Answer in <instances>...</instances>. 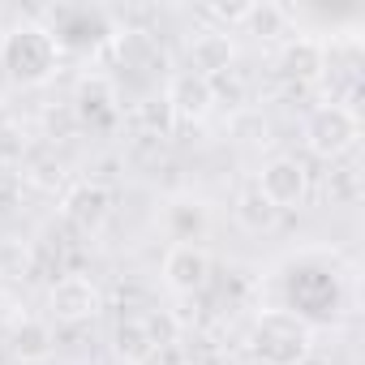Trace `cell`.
Returning a JSON list of instances; mask_svg holds the SVG:
<instances>
[{
    "label": "cell",
    "mask_w": 365,
    "mask_h": 365,
    "mask_svg": "<svg viewBox=\"0 0 365 365\" xmlns=\"http://www.w3.org/2000/svg\"><path fill=\"white\" fill-rule=\"evenodd\" d=\"M48 31H52L56 48H61V56H69V52L86 56V52H95V48H103L112 39V22L99 9H56Z\"/></svg>",
    "instance_id": "5"
},
{
    "label": "cell",
    "mask_w": 365,
    "mask_h": 365,
    "mask_svg": "<svg viewBox=\"0 0 365 365\" xmlns=\"http://www.w3.org/2000/svg\"><path fill=\"white\" fill-rule=\"evenodd\" d=\"M232 61H237V43H232L228 31H202V35L190 39V69L194 73L215 82L220 73L232 69Z\"/></svg>",
    "instance_id": "11"
},
{
    "label": "cell",
    "mask_w": 365,
    "mask_h": 365,
    "mask_svg": "<svg viewBox=\"0 0 365 365\" xmlns=\"http://www.w3.org/2000/svg\"><path fill=\"white\" fill-rule=\"evenodd\" d=\"M9 348H14V356L22 365H39V361H48L56 352V331H52L48 318H22L14 327V335H9Z\"/></svg>",
    "instance_id": "14"
},
{
    "label": "cell",
    "mask_w": 365,
    "mask_h": 365,
    "mask_svg": "<svg viewBox=\"0 0 365 365\" xmlns=\"http://www.w3.org/2000/svg\"><path fill=\"white\" fill-rule=\"evenodd\" d=\"M0 301H5V284H0Z\"/></svg>",
    "instance_id": "19"
},
{
    "label": "cell",
    "mask_w": 365,
    "mask_h": 365,
    "mask_svg": "<svg viewBox=\"0 0 365 365\" xmlns=\"http://www.w3.org/2000/svg\"><path fill=\"white\" fill-rule=\"evenodd\" d=\"M159 348H163V339H159V331H155L150 318H125L116 327V352L125 361H150Z\"/></svg>",
    "instance_id": "15"
},
{
    "label": "cell",
    "mask_w": 365,
    "mask_h": 365,
    "mask_svg": "<svg viewBox=\"0 0 365 365\" xmlns=\"http://www.w3.org/2000/svg\"><path fill=\"white\" fill-rule=\"evenodd\" d=\"M279 69L297 82H318L327 73V43L322 39H309V35H297L284 43L279 52Z\"/></svg>",
    "instance_id": "12"
},
{
    "label": "cell",
    "mask_w": 365,
    "mask_h": 365,
    "mask_svg": "<svg viewBox=\"0 0 365 365\" xmlns=\"http://www.w3.org/2000/svg\"><path fill=\"white\" fill-rule=\"evenodd\" d=\"M159 271H163V288L172 297H198L211 284V254L202 245H168Z\"/></svg>",
    "instance_id": "7"
},
{
    "label": "cell",
    "mask_w": 365,
    "mask_h": 365,
    "mask_svg": "<svg viewBox=\"0 0 365 365\" xmlns=\"http://www.w3.org/2000/svg\"><path fill=\"white\" fill-rule=\"evenodd\" d=\"M232 215H237V224L245 228V232H271L275 228V220H279V211L258 194V190H245L241 198H237V207H232Z\"/></svg>",
    "instance_id": "16"
},
{
    "label": "cell",
    "mask_w": 365,
    "mask_h": 365,
    "mask_svg": "<svg viewBox=\"0 0 365 365\" xmlns=\"http://www.w3.org/2000/svg\"><path fill=\"white\" fill-rule=\"evenodd\" d=\"M99 309H103V292L91 275H65L48 288V318L52 322L78 327V322L99 318Z\"/></svg>",
    "instance_id": "6"
},
{
    "label": "cell",
    "mask_w": 365,
    "mask_h": 365,
    "mask_svg": "<svg viewBox=\"0 0 365 365\" xmlns=\"http://www.w3.org/2000/svg\"><path fill=\"white\" fill-rule=\"evenodd\" d=\"M250 352L258 365H305L314 352V322L292 309H258L250 327Z\"/></svg>",
    "instance_id": "2"
},
{
    "label": "cell",
    "mask_w": 365,
    "mask_h": 365,
    "mask_svg": "<svg viewBox=\"0 0 365 365\" xmlns=\"http://www.w3.org/2000/svg\"><path fill=\"white\" fill-rule=\"evenodd\" d=\"M301 133H305L309 155L335 163V159H344V155L356 150V142H361V116L348 103H322V108H314L305 116Z\"/></svg>",
    "instance_id": "3"
},
{
    "label": "cell",
    "mask_w": 365,
    "mask_h": 365,
    "mask_svg": "<svg viewBox=\"0 0 365 365\" xmlns=\"http://www.w3.org/2000/svg\"><path fill=\"white\" fill-rule=\"evenodd\" d=\"M163 103H168L172 120H207L211 108H215V82L194 73V69H180V73L168 78Z\"/></svg>",
    "instance_id": "8"
},
{
    "label": "cell",
    "mask_w": 365,
    "mask_h": 365,
    "mask_svg": "<svg viewBox=\"0 0 365 365\" xmlns=\"http://www.w3.org/2000/svg\"><path fill=\"white\" fill-rule=\"evenodd\" d=\"M61 48L43 22H18L0 35V69L18 86H43L61 69Z\"/></svg>",
    "instance_id": "1"
},
{
    "label": "cell",
    "mask_w": 365,
    "mask_h": 365,
    "mask_svg": "<svg viewBox=\"0 0 365 365\" xmlns=\"http://www.w3.org/2000/svg\"><path fill=\"white\" fill-rule=\"evenodd\" d=\"M133 120H138V125H146L150 133H168V129H172V112H168L163 95H159V99L138 103V108H133Z\"/></svg>",
    "instance_id": "18"
},
{
    "label": "cell",
    "mask_w": 365,
    "mask_h": 365,
    "mask_svg": "<svg viewBox=\"0 0 365 365\" xmlns=\"http://www.w3.org/2000/svg\"><path fill=\"white\" fill-rule=\"evenodd\" d=\"M241 26H250L258 39H279V35H288V9H279V5H245V18H241Z\"/></svg>",
    "instance_id": "17"
},
{
    "label": "cell",
    "mask_w": 365,
    "mask_h": 365,
    "mask_svg": "<svg viewBox=\"0 0 365 365\" xmlns=\"http://www.w3.org/2000/svg\"><path fill=\"white\" fill-rule=\"evenodd\" d=\"M73 112L82 116V125L91 129H108L120 120V99H116V86L103 78V73H86L78 82V95H73Z\"/></svg>",
    "instance_id": "10"
},
{
    "label": "cell",
    "mask_w": 365,
    "mask_h": 365,
    "mask_svg": "<svg viewBox=\"0 0 365 365\" xmlns=\"http://www.w3.org/2000/svg\"><path fill=\"white\" fill-rule=\"evenodd\" d=\"M61 215L78 228V232H99L112 215V190L99 180H78V185L61 198Z\"/></svg>",
    "instance_id": "9"
},
{
    "label": "cell",
    "mask_w": 365,
    "mask_h": 365,
    "mask_svg": "<svg viewBox=\"0 0 365 365\" xmlns=\"http://www.w3.org/2000/svg\"><path fill=\"white\" fill-rule=\"evenodd\" d=\"M207 224H211V211L198 198H172L163 211V228L172 232V245H198Z\"/></svg>",
    "instance_id": "13"
},
{
    "label": "cell",
    "mask_w": 365,
    "mask_h": 365,
    "mask_svg": "<svg viewBox=\"0 0 365 365\" xmlns=\"http://www.w3.org/2000/svg\"><path fill=\"white\" fill-rule=\"evenodd\" d=\"M254 190L284 215V211H301L305 198H309V172L297 155H275L262 163L258 180H254Z\"/></svg>",
    "instance_id": "4"
}]
</instances>
